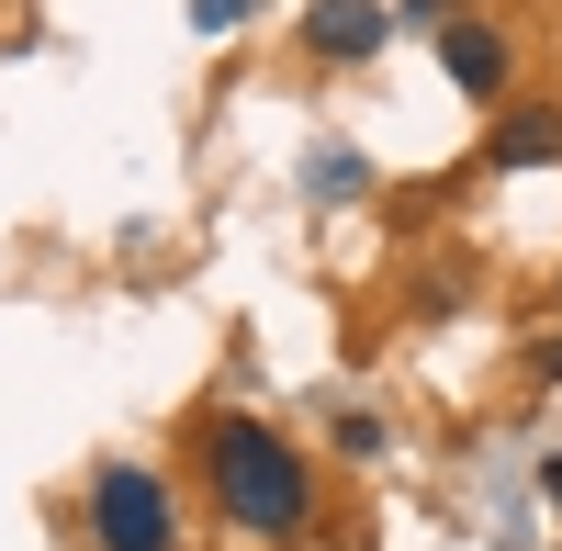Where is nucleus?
<instances>
[{
    "instance_id": "obj_5",
    "label": "nucleus",
    "mask_w": 562,
    "mask_h": 551,
    "mask_svg": "<svg viewBox=\"0 0 562 551\" xmlns=\"http://www.w3.org/2000/svg\"><path fill=\"white\" fill-rule=\"evenodd\" d=\"M540 158H562V113L551 102H518V113L484 135V169H540Z\"/></svg>"
},
{
    "instance_id": "obj_3",
    "label": "nucleus",
    "mask_w": 562,
    "mask_h": 551,
    "mask_svg": "<svg viewBox=\"0 0 562 551\" xmlns=\"http://www.w3.org/2000/svg\"><path fill=\"white\" fill-rule=\"evenodd\" d=\"M383 34H394L383 0H315V12H304V57L349 68V57H383Z\"/></svg>"
},
{
    "instance_id": "obj_4",
    "label": "nucleus",
    "mask_w": 562,
    "mask_h": 551,
    "mask_svg": "<svg viewBox=\"0 0 562 551\" xmlns=\"http://www.w3.org/2000/svg\"><path fill=\"white\" fill-rule=\"evenodd\" d=\"M439 68H450V90L495 102V90H506V34H484V23H439Z\"/></svg>"
},
{
    "instance_id": "obj_6",
    "label": "nucleus",
    "mask_w": 562,
    "mask_h": 551,
    "mask_svg": "<svg viewBox=\"0 0 562 551\" xmlns=\"http://www.w3.org/2000/svg\"><path fill=\"white\" fill-rule=\"evenodd\" d=\"M237 12H248V0H192V23H203V34H225Z\"/></svg>"
},
{
    "instance_id": "obj_8",
    "label": "nucleus",
    "mask_w": 562,
    "mask_h": 551,
    "mask_svg": "<svg viewBox=\"0 0 562 551\" xmlns=\"http://www.w3.org/2000/svg\"><path fill=\"white\" fill-rule=\"evenodd\" d=\"M540 495H551V507H562V462H540Z\"/></svg>"
},
{
    "instance_id": "obj_1",
    "label": "nucleus",
    "mask_w": 562,
    "mask_h": 551,
    "mask_svg": "<svg viewBox=\"0 0 562 551\" xmlns=\"http://www.w3.org/2000/svg\"><path fill=\"white\" fill-rule=\"evenodd\" d=\"M203 473H214L225 518H237L248 540H293V529L315 518V473H304V450L281 439V428H259V417H225V428L203 439Z\"/></svg>"
},
{
    "instance_id": "obj_7",
    "label": "nucleus",
    "mask_w": 562,
    "mask_h": 551,
    "mask_svg": "<svg viewBox=\"0 0 562 551\" xmlns=\"http://www.w3.org/2000/svg\"><path fill=\"white\" fill-rule=\"evenodd\" d=\"M529 383H562V338H540V349H529Z\"/></svg>"
},
{
    "instance_id": "obj_2",
    "label": "nucleus",
    "mask_w": 562,
    "mask_h": 551,
    "mask_svg": "<svg viewBox=\"0 0 562 551\" xmlns=\"http://www.w3.org/2000/svg\"><path fill=\"white\" fill-rule=\"evenodd\" d=\"M90 540H102V551H180L169 484L147 462H102V473H90Z\"/></svg>"
}]
</instances>
